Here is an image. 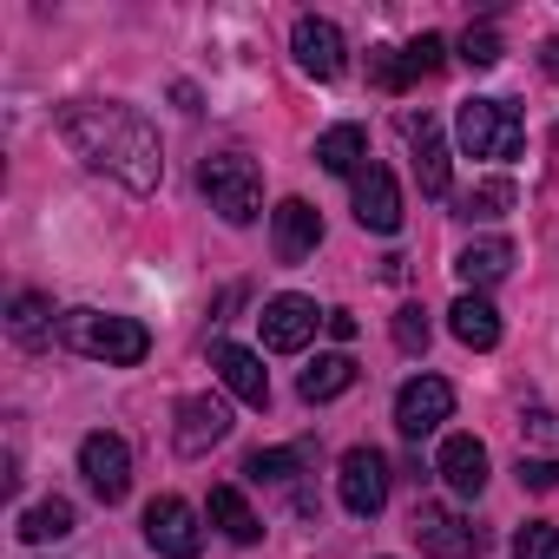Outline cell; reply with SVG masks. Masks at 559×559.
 Masks as SVG:
<instances>
[{"label":"cell","instance_id":"obj_31","mask_svg":"<svg viewBox=\"0 0 559 559\" xmlns=\"http://www.w3.org/2000/svg\"><path fill=\"white\" fill-rule=\"evenodd\" d=\"M369 80H376L382 93H408V86H415L408 67H402V47H376V53H369Z\"/></svg>","mask_w":559,"mask_h":559},{"label":"cell","instance_id":"obj_19","mask_svg":"<svg viewBox=\"0 0 559 559\" xmlns=\"http://www.w3.org/2000/svg\"><path fill=\"white\" fill-rule=\"evenodd\" d=\"M448 330H454V343H467V349H493V343H500V310H493L480 290H461L454 310H448Z\"/></svg>","mask_w":559,"mask_h":559},{"label":"cell","instance_id":"obj_11","mask_svg":"<svg viewBox=\"0 0 559 559\" xmlns=\"http://www.w3.org/2000/svg\"><path fill=\"white\" fill-rule=\"evenodd\" d=\"M317 243H323V217H317V204L284 198V204L270 211V250H276V263H304Z\"/></svg>","mask_w":559,"mask_h":559},{"label":"cell","instance_id":"obj_28","mask_svg":"<svg viewBox=\"0 0 559 559\" xmlns=\"http://www.w3.org/2000/svg\"><path fill=\"white\" fill-rule=\"evenodd\" d=\"M428 336H435V330H428V310H421V304H402V310H395V349H402V356H428Z\"/></svg>","mask_w":559,"mask_h":559},{"label":"cell","instance_id":"obj_8","mask_svg":"<svg viewBox=\"0 0 559 559\" xmlns=\"http://www.w3.org/2000/svg\"><path fill=\"white\" fill-rule=\"evenodd\" d=\"M415 546L421 552H435V559H467V552H480L487 546V526H474V520H461V513H448V507H415Z\"/></svg>","mask_w":559,"mask_h":559},{"label":"cell","instance_id":"obj_7","mask_svg":"<svg viewBox=\"0 0 559 559\" xmlns=\"http://www.w3.org/2000/svg\"><path fill=\"white\" fill-rule=\"evenodd\" d=\"M336 487H343V507L356 520H376L389 507V461H382V448H349Z\"/></svg>","mask_w":559,"mask_h":559},{"label":"cell","instance_id":"obj_16","mask_svg":"<svg viewBox=\"0 0 559 559\" xmlns=\"http://www.w3.org/2000/svg\"><path fill=\"white\" fill-rule=\"evenodd\" d=\"M402 139H408V152H415L421 191H428V198H448V139H441V126H435L428 112H408V119H402Z\"/></svg>","mask_w":559,"mask_h":559},{"label":"cell","instance_id":"obj_27","mask_svg":"<svg viewBox=\"0 0 559 559\" xmlns=\"http://www.w3.org/2000/svg\"><path fill=\"white\" fill-rule=\"evenodd\" d=\"M402 67H408V80H435V73L448 67V40H441V34L408 40V47H402Z\"/></svg>","mask_w":559,"mask_h":559},{"label":"cell","instance_id":"obj_5","mask_svg":"<svg viewBox=\"0 0 559 559\" xmlns=\"http://www.w3.org/2000/svg\"><path fill=\"white\" fill-rule=\"evenodd\" d=\"M80 474H86V487H93L106 507H119V500L132 493V448L99 428V435L80 441Z\"/></svg>","mask_w":559,"mask_h":559},{"label":"cell","instance_id":"obj_25","mask_svg":"<svg viewBox=\"0 0 559 559\" xmlns=\"http://www.w3.org/2000/svg\"><path fill=\"white\" fill-rule=\"evenodd\" d=\"M513 204H520L513 178H487V185H474V191L454 198V217H467V224H493V217H507Z\"/></svg>","mask_w":559,"mask_h":559},{"label":"cell","instance_id":"obj_20","mask_svg":"<svg viewBox=\"0 0 559 559\" xmlns=\"http://www.w3.org/2000/svg\"><path fill=\"white\" fill-rule=\"evenodd\" d=\"M317 165L336 171V178H356V171L369 165V132H362V126H330V132L317 139Z\"/></svg>","mask_w":559,"mask_h":559},{"label":"cell","instance_id":"obj_33","mask_svg":"<svg viewBox=\"0 0 559 559\" xmlns=\"http://www.w3.org/2000/svg\"><path fill=\"white\" fill-rule=\"evenodd\" d=\"M520 435L539 441V448H559V415H552V408H526V415H520Z\"/></svg>","mask_w":559,"mask_h":559},{"label":"cell","instance_id":"obj_13","mask_svg":"<svg viewBox=\"0 0 559 559\" xmlns=\"http://www.w3.org/2000/svg\"><path fill=\"white\" fill-rule=\"evenodd\" d=\"M356 224L376 230V237H395L402 230V191H395L389 165H362L356 171Z\"/></svg>","mask_w":559,"mask_h":559},{"label":"cell","instance_id":"obj_18","mask_svg":"<svg viewBox=\"0 0 559 559\" xmlns=\"http://www.w3.org/2000/svg\"><path fill=\"white\" fill-rule=\"evenodd\" d=\"M513 270V243L507 237H474L461 257H454V276L467 290H487V284H500V276Z\"/></svg>","mask_w":559,"mask_h":559},{"label":"cell","instance_id":"obj_23","mask_svg":"<svg viewBox=\"0 0 559 559\" xmlns=\"http://www.w3.org/2000/svg\"><path fill=\"white\" fill-rule=\"evenodd\" d=\"M211 520L224 526L230 546H257V539H263V520L250 513V500H243L237 487H211Z\"/></svg>","mask_w":559,"mask_h":559},{"label":"cell","instance_id":"obj_21","mask_svg":"<svg viewBox=\"0 0 559 559\" xmlns=\"http://www.w3.org/2000/svg\"><path fill=\"white\" fill-rule=\"evenodd\" d=\"M8 336L21 343V349H47L53 336H60V317H53V304L47 297H14V317H8Z\"/></svg>","mask_w":559,"mask_h":559},{"label":"cell","instance_id":"obj_32","mask_svg":"<svg viewBox=\"0 0 559 559\" xmlns=\"http://www.w3.org/2000/svg\"><path fill=\"white\" fill-rule=\"evenodd\" d=\"M513 474H520V487H533V493H552V487H559V454H552V461H539V454H520V467H513Z\"/></svg>","mask_w":559,"mask_h":559},{"label":"cell","instance_id":"obj_4","mask_svg":"<svg viewBox=\"0 0 559 559\" xmlns=\"http://www.w3.org/2000/svg\"><path fill=\"white\" fill-rule=\"evenodd\" d=\"M454 132H461V152L467 158H520V145H526L520 112L500 106V99H461Z\"/></svg>","mask_w":559,"mask_h":559},{"label":"cell","instance_id":"obj_2","mask_svg":"<svg viewBox=\"0 0 559 559\" xmlns=\"http://www.w3.org/2000/svg\"><path fill=\"white\" fill-rule=\"evenodd\" d=\"M60 343L106 362V369H132L152 356V330L139 317H112V310H67L60 317Z\"/></svg>","mask_w":559,"mask_h":559},{"label":"cell","instance_id":"obj_30","mask_svg":"<svg viewBox=\"0 0 559 559\" xmlns=\"http://www.w3.org/2000/svg\"><path fill=\"white\" fill-rule=\"evenodd\" d=\"M500 53H507V47H500V34H493V27H467V34H461V60H467L474 73L500 67Z\"/></svg>","mask_w":559,"mask_h":559},{"label":"cell","instance_id":"obj_17","mask_svg":"<svg viewBox=\"0 0 559 559\" xmlns=\"http://www.w3.org/2000/svg\"><path fill=\"white\" fill-rule=\"evenodd\" d=\"M435 474H441L461 500H474V493L487 487V448H480L474 435H448L441 454H435Z\"/></svg>","mask_w":559,"mask_h":559},{"label":"cell","instance_id":"obj_29","mask_svg":"<svg viewBox=\"0 0 559 559\" xmlns=\"http://www.w3.org/2000/svg\"><path fill=\"white\" fill-rule=\"evenodd\" d=\"M513 559H559V526L526 520V526L513 533Z\"/></svg>","mask_w":559,"mask_h":559},{"label":"cell","instance_id":"obj_9","mask_svg":"<svg viewBox=\"0 0 559 559\" xmlns=\"http://www.w3.org/2000/svg\"><path fill=\"white\" fill-rule=\"evenodd\" d=\"M448 415H454V389H448L441 376H415V382H402V395H395V428H402L408 441L435 435Z\"/></svg>","mask_w":559,"mask_h":559},{"label":"cell","instance_id":"obj_34","mask_svg":"<svg viewBox=\"0 0 559 559\" xmlns=\"http://www.w3.org/2000/svg\"><path fill=\"white\" fill-rule=\"evenodd\" d=\"M323 330H330L336 343H356V317H349V310H323Z\"/></svg>","mask_w":559,"mask_h":559},{"label":"cell","instance_id":"obj_3","mask_svg":"<svg viewBox=\"0 0 559 559\" xmlns=\"http://www.w3.org/2000/svg\"><path fill=\"white\" fill-rule=\"evenodd\" d=\"M198 185H204V198H211V211L224 224H257V211H263V171L243 152H211L198 165Z\"/></svg>","mask_w":559,"mask_h":559},{"label":"cell","instance_id":"obj_12","mask_svg":"<svg viewBox=\"0 0 559 559\" xmlns=\"http://www.w3.org/2000/svg\"><path fill=\"white\" fill-rule=\"evenodd\" d=\"M290 53H297V67H304L310 80H343V67H349V47H343V34H336L330 21H317V14H304V21H297V34H290Z\"/></svg>","mask_w":559,"mask_h":559},{"label":"cell","instance_id":"obj_10","mask_svg":"<svg viewBox=\"0 0 559 559\" xmlns=\"http://www.w3.org/2000/svg\"><path fill=\"white\" fill-rule=\"evenodd\" d=\"M257 323H263V349H276V356H297V349L317 336L323 310H317L310 297H297V290H290V297H270Z\"/></svg>","mask_w":559,"mask_h":559},{"label":"cell","instance_id":"obj_6","mask_svg":"<svg viewBox=\"0 0 559 559\" xmlns=\"http://www.w3.org/2000/svg\"><path fill=\"white\" fill-rule=\"evenodd\" d=\"M145 539H152V552H165V559H198V546H204L198 507L178 500V493H158V500L145 507Z\"/></svg>","mask_w":559,"mask_h":559},{"label":"cell","instance_id":"obj_1","mask_svg":"<svg viewBox=\"0 0 559 559\" xmlns=\"http://www.w3.org/2000/svg\"><path fill=\"white\" fill-rule=\"evenodd\" d=\"M60 139L106 178H119L132 198H152L158 178H165V145L152 132V119L139 106H119V99H73L53 112Z\"/></svg>","mask_w":559,"mask_h":559},{"label":"cell","instance_id":"obj_22","mask_svg":"<svg viewBox=\"0 0 559 559\" xmlns=\"http://www.w3.org/2000/svg\"><path fill=\"white\" fill-rule=\"evenodd\" d=\"M349 389H356V362H349L343 349L317 356V362L304 369V382H297V395H304V402H336V395H349Z\"/></svg>","mask_w":559,"mask_h":559},{"label":"cell","instance_id":"obj_14","mask_svg":"<svg viewBox=\"0 0 559 559\" xmlns=\"http://www.w3.org/2000/svg\"><path fill=\"white\" fill-rule=\"evenodd\" d=\"M211 369L217 382L243 402V408H270V376H263V356L243 349V343H211Z\"/></svg>","mask_w":559,"mask_h":559},{"label":"cell","instance_id":"obj_15","mask_svg":"<svg viewBox=\"0 0 559 559\" xmlns=\"http://www.w3.org/2000/svg\"><path fill=\"white\" fill-rule=\"evenodd\" d=\"M230 435V408L217 402V395H191V402H178V428H171V448L178 454H211L217 441Z\"/></svg>","mask_w":559,"mask_h":559},{"label":"cell","instance_id":"obj_24","mask_svg":"<svg viewBox=\"0 0 559 559\" xmlns=\"http://www.w3.org/2000/svg\"><path fill=\"white\" fill-rule=\"evenodd\" d=\"M73 526H80V513H73V500H60V493H53V500H40V507H27L14 533H21L27 546H53V539H67Z\"/></svg>","mask_w":559,"mask_h":559},{"label":"cell","instance_id":"obj_35","mask_svg":"<svg viewBox=\"0 0 559 559\" xmlns=\"http://www.w3.org/2000/svg\"><path fill=\"white\" fill-rule=\"evenodd\" d=\"M539 67H546V73H552V80H559V40H552V47H546V53H539Z\"/></svg>","mask_w":559,"mask_h":559},{"label":"cell","instance_id":"obj_26","mask_svg":"<svg viewBox=\"0 0 559 559\" xmlns=\"http://www.w3.org/2000/svg\"><path fill=\"white\" fill-rule=\"evenodd\" d=\"M297 467H304V448H257V454L243 461V474H250L257 487H263V480L284 487V480H297Z\"/></svg>","mask_w":559,"mask_h":559}]
</instances>
